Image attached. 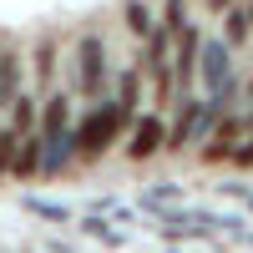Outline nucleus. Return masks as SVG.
Listing matches in <instances>:
<instances>
[{
    "instance_id": "obj_1",
    "label": "nucleus",
    "mask_w": 253,
    "mask_h": 253,
    "mask_svg": "<svg viewBox=\"0 0 253 253\" xmlns=\"http://www.w3.org/2000/svg\"><path fill=\"white\" fill-rule=\"evenodd\" d=\"M126 126H132V117H126L117 101H101V96H96L91 112L81 117V122H71V147H76V157H81V162H96V157L126 132Z\"/></svg>"
},
{
    "instance_id": "obj_2",
    "label": "nucleus",
    "mask_w": 253,
    "mask_h": 253,
    "mask_svg": "<svg viewBox=\"0 0 253 253\" xmlns=\"http://www.w3.org/2000/svg\"><path fill=\"white\" fill-rule=\"evenodd\" d=\"M71 56H76V91L86 101H96L112 86V46H107V36H101L96 26H81Z\"/></svg>"
},
{
    "instance_id": "obj_3",
    "label": "nucleus",
    "mask_w": 253,
    "mask_h": 253,
    "mask_svg": "<svg viewBox=\"0 0 253 253\" xmlns=\"http://www.w3.org/2000/svg\"><path fill=\"white\" fill-rule=\"evenodd\" d=\"M56 51H61L56 26H41L31 36V86H36V96L56 91Z\"/></svg>"
},
{
    "instance_id": "obj_4",
    "label": "nucleus",
    "mask_w": 253,
    "mask_h": 253,
    "mask_svg": "<svg viewBox=\"0 0 253 253\" xmlns=\"http://www.w3.org/2000/svg\"><path fill=\"white\" fill-rule=\"evenodd\" d=\"M228 51H233L228 41H208V36H203V46H198V86H203L208 96H213L218 81L233 71V56H228Z\"/></svg>"
},
{
    "instance_id": "obj_5",
    "label": "nucleus",
    "mask_w": 253,
    "mask_h": 253,
    "mask_svg": "<svg viewBox=\"0 0 253 253\" xmlns=\"http://www.w3.org/2000/svg\"><path fill=\"white\" fill-rule=\"evenodd\" d=\"M122 137H126V157H132V162L157 157V152H162V117H157V112L132 117V126H126Z\"/></svg>"
},
{
    "instance_id": "obj_6",
    "label": "nucleus",
    "mask_w": 253,
    "mask_h": 253,
    "mask_svg": "<svg viewBox=\"0 0 253 253\" xmlns=\"http://www.w3.org/2000/svg\"><path fill=\"white\" fill-rule=\"evenodd\" d=\"M5 177H15V182L41 177V137L36 132H20L15 137V152H10V172Z\"/></svg>"
},
{
    "instance_id": "obj_7",
    "label": "nucleus",
    "mask_w": 253,
    "mask_h": 253,
    "mask_svg": "<svg viewBox=\"0 0 253 253\" xmlns=\"http://www.w3.org/2000/svg\"><path fill=\"white\" fill-rule=\"evenodd\" d=\"M20 91V46L10 36H0V107Z\"/></svg>"
},
{
    "instance_id": "obj_8",
    "label": "nucleus",
    "mask_w": 253,
    "mask_h": 253,
    "mask_svg": "<svg viewBox=\"0 0 253 253\" xmlns=\"http://www.w3.org/2000/svg\"><path fill=\"white\" fill-rule=\"evenodd\" d=\"M5 112H10V132H15V137H20V132H36L41 96H31V91H15V96L5 101Z\"/></svg>"
},
{
    "instance_id": "obj_9",
    "label": "nucleus",
    "mask_w": 253,
    "mask_h": 253,
    "mask_svg": "<svg viewBox=\"0 0 253 253\" xmlns=\"http://www.w3.org/2000/svg\"><path fill=\"white\" fill-rule=\"evenodd\" d=\"M112 86H117V96H112V101H117V107H122L126 117H137V96H142V66H126V71L112 81Z\"/></svg>"
},
{
    "instance_id": "obj_10",
    "label": "nucleus",
    "mask_w": 253,
    "mask_h": 253,
    "mask_svg": "<svg viewBox=\"0 0 253 253\" xmlns=\"http://www.w3.org/2000/svg\"><path fill=\"white\" fill-rule=\"evenodd\" d=\"M122 26L142 41L147 31H152V0H122Z\"/></svg>"
},
{
    "instance_id": "obj_11",
    "label": "nucleus",
    "mask_w": 253,
    "mask_h": 253,
    "mask_svg": "<svg viewBox=\"0 0 253 253\" xmlns=\"http://www.w3.org/2000/svg\"><path fill=\"white\" fill-rule=\"evenodd\" d=\"M223 31H228V46H248V36H253V20H248V10L238 5V0L223 10Z\"/></svg>"
},
{
    "instance_id": "obj_12",
    "label": "nucleus",
    "mask_w": 253,
    "mask_h": 253,
    "mask_svg": "<svg viewBox=\"0 0 253 253\" xmlns=\"http://www.w3.org/2000/svg\"><path fill=\"white\" fill-rule=\"evenodd\" d=\"M228 162H233L238 172H253V132H243L233 147H228Z\"/></svg>"
},
{
    "instance_id": "obj_13",
    "label": "nucleus",
    "mask_w": 253,
    "mask_h": 253,
    "mask_svg": "<svg viewBox=\"0 0 253 253\" xmlns=\"http://www.w3.org/2000/svg\"><path fill=\"white\" fill-rule=\"evenodd\" d=\"M187 5H193V0H162V26L177 31L182 20H187Z\"/></svg>"
},
{
    "instance_id": "obj_14",
    "label": "nucleus",
    "mask_w": 253,
    "mask_h": 253,
    "mask_svg": "<svg viewBox=\"0 0 253 253\" xmlns=\"http://www.w3.org/2000/svg\"><path fill=\"white\" fill-rule=\"evenodd\" d=\"M10 152H15V132L0 126V182H5V172H10Z\"/></svg>"
},
{
    "instance_id": "obj_15",
    "label": "nucleus",
    "mask_w": 253,
    "mask_h": 253,
    "mask_svg": "<svg viewBox=\"0 0 253 253\" xmlns=\"http://www.w3.org/2000/svg\"><path fill=\"white\" fill-rule=\"evenodd\" d=\"M31 208H36L41 218H61V223H66V208H56V203H31Z\"/></svg>"
},
{
    "instance_id": "obj_16",
    "label": "nucleus",
    "mask_w": 253,
    "mask_h": 253,
    "mask_svg": "<svg viewBox=\"0 0 253 253\" xmlns=\"http://www.w3.org/2000/svg\"><path fill=\"white\" fill-rule=\"evenodd\" d=\"M86 233H101V238H112V243H117V233H112V228L101 223V218H86Z\"/></svg>"
},
{
    "instance_id": "obj_17",
    "label": "nucleus",
    "mask_w": 253,
    "mask_h": 253,
    "mask_svg": "<svg viewBox=\"0 0 253 253\" xmlns=\"http://www.w3.org/2000/svg\"><path fill=\"white\" fill-rule=\"evenodd\" d=\"M228 5H233V0H203V10H213V15H223Z\"/></svg>"
},
{
    "instance_id": "obj_18",
    "label": "nucleus",
    "mask_w": 253,
    "mask_h": 253,
    "mask_svg": "<svg viewBox=\"0 0 253 253\" xmlns=\"http://www.w3.org/2000/svg\"><path fill=\"white\" fill-rule=\"evenodd\" d=\"M238 91H243V96H248V101H253V76H248V86H238Z\"/></svg>"
},
{
    "instance_id": "obj_19",
    "label": "nucleus",
    "mask_w": 253,
    "mask_h": 253,
    "mask_svg": "<svg viewBox=\"0 0 253 253\" xmlns=\"http://www.w3.org/2000/svg\"><path fill=\"white\" fill-rule=\"evenodd\" d=\"M243 10H248V20H253V0H243Z\"/></svg>"
},
{
    "instance_id": "obj_20",
    "label": "nucleus",
    "mask_w": 253,
    "mask_h": 253,
    "mask_svg": "<svg viewBox=\"0 0 253 253\" xmlns=\"http://www.w3.org/2000/svg\"><path fill=\"white\" fill-rule=\"evenodd\" d=\"M248 132H253V117H248Z\"/></svg>"
}]
</instances>
